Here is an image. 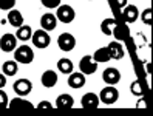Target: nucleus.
I'll list each match as a JSON object with an SVG mask.
<instances>
[{
  "instance_id": "1",
  "label": "nucleus",
  "mask_w": 153,
  "mask_h": 116,
  "mask_svg": "<svg viewBox=\"0 0 153 116\" xmlns=\"http://www.w3.org/2000/svg\"><path fill=\"white\" fill-rule=\"evenodd\" d=\"M119 99V91L118 88H114V85H108L101 90V94H99V101L104 102L105 105H113L116 104Z\"/></svg>"
},
{
  "instance_id": "2",
  "label": "nucleus",
  "mask_w": 153,
  "mask_h": 116,
  "mask_svg": "<svg viewBox=\"0 0 153 116\" xmlns=\"http://www.w3.org/2000/svg\"><path fill=\"white\" fill-rule=\"evenodd\" d=\"M14 60H17L19 64H25L28 65L34 60V51L28 47V45H22L19 48H16L14 51Z\"/></svg>"
},
{
  "instance_id": "3",
  "label": "nucleus",
  "mask_w": 153,
  "mask_h": 116,
  "mask_svg": "<svg viewBox=\"0 0 153 116\" xmlns=\"http://www.w3.org/2000/svg\"><path fill=\"white\" fill-rule=\"evenodd\" d=\"M31 40L34 43V47L36 48H39V50H43V48H47L50 45V34L48 31H45V30H37V31H34L33 36H31Z\"/></svg>"
},
{
  "instance_id": "4",
  "label": "nucleus",
  "mask_w": 153,
  "mask_h": 116,
  "mask_svg": "<svg viewBox=\"0 0 153 116\" xmlns=\"http://www.w3.org/2000/svg\"><path fill=\"white\" fill-rule=\"evenodd\" d=\"M56 17H57V20H60L62 23H71L74 20V17H76V13L73 10V6H70V5H59Z\"/></svg>"
},
{
  "instance_id": "5",
  "label": "nucleus",
  "mask_w": 153,
  "mask_h": 116,
  "mask_svg": "<svg viewBox=\"0 0 153 116\" xmlns=\"http://www.w3.org/2000/svg\"><path fill=\"white\" fill-rule=\"evenodd\" d=\"M79 68H80V73H84L85 76H90V74L96 73V70H97V62H94L93 56L87 54V56H84L82 59H80Z\"/></svg>"
},
{
  "instance_id": "6",
  "label": "nucleus",
  "mask_w": 153,
  "mask_h": 116,
  "mask_svg": "<svg viewBox=\"0 0 153 116\" xmlns=\"http://www.w3.org/2000/svg\"><path fill=\"white\" fill-rule=\"evenodd\" d=\"M57 45L62 51H73L76 47V39L71 33H62L57 39Z\"/></svg>"
},
{
  "instance_id": "7",
  "label": "nucleus",
  "mask_w": 153,
  "mask_h": 116,
  "mask_svg": "<svg viewBox=\"0 0 153 116\" xmlns=\"http://www.w3.org/2000/svg\"><path fill=\"white\" fill-rule=\"evenodd\" d=\"M102 81L107 85H116L121 81V71L118 68H114V67L105 68L104 73H102Z\"/></svg>"
},
{
  "instance_id": "8",
  "label": "nucleus",
  "mask_w": 153,
  "mask_h": 116,
  "mask_svg": "<svg viewBox=\"0 0 153 116\" xmlns=\"http://www.w3.org/2000/svg\"><path fill=\"white\" fill-rule=\"evenodd\" d=\"M17 47V37L14 34H10L6 33L2 36V39H0V50L5 51V53H13Z\"/></svg>"
},
{
  "instance_id": "9",
  "label": "nucleus",
  "mask_w": 153,
  "mask_h": 116,
  "mask_svg": "<svg viewBox=\"0 0 153 116\" xmlns=\"http://www.w3.org/2000/svg\"><path fill=\"white\" fill-rule=\"evenodd\" d=\"M13 90L19 96H28L33 90V84L30 79H17L13 85Z\"/></svg>"
},
{
  "instance_id": "10",
  "label": "nucleus",
  "mask_w": 153,
  "mask_h": 116,
  "mask_svg": "<svg viewBox=\"0 0 153 116\" xmlns=\"http://www.w3.org/2000/svg\"><path fill=\"white\" fill-rule=\"evenodd\" d=\"M56 25H57V17L56 14H51V13H47L40 17V26L42 30L45 31H53L56 30Z\"/></svg>"
},
{
  "instance_id": "11",
  "label": "nucleus",
  "mask_w": 153,
  "mask_h": 116,
  "mask_svg": "<svg viewBox=\"0 0 153 116\" xmlns=\"http://www.w3.org/2000/svg\"><path fill=\"white\" fill-rule=\"evenodd\" d=\"M99 104H101V101H99V94L96 93H85L82 96V107L84 109H88V110H91V109H97Z\"/></svg>"
},
{
  "instance_id": "12",
  "label": "nucleus",
  "mask_w": 153,
  "mask_h": 116,
  "mask_svg": "<svg viewBox=\"0 0 153 116\" xmlns=\"http://www.w3.org/2000/svg\"><path fill=\"white\" fill-rule=\"evenodd\" d=\"M40 82L45 88H53L56 84H57V73L53 70H47L43 71V74L40 77Z\"/></svg>"
},
{
  "instance_id": "13",
  "label": "nucleus",
  "mask_w": 153,
  "mask_h": 116,
  "mask_svg": "<svg viewBox=\"0 0 153 116\" xmlns=\"http://www.w3.org/2000/svg\"><path fill=\"white\" fill-rule=\"evenodd\" d=\"M122 16H124V20L127 23H133V22L138 20L139 11H138V8L134 5H127V6L122 8Z\"/></svg>"
},
{
  "instance_id": "14",
  "label": "nucleus",
  "mask_w": 153,
  "mask_h": 116,
  "mask_svg": "<svg viewBox=\"0 0 153 116\" xmlns=\"http://www.w3.org/2000/svg\"><path fill=\"white\" fill-rule=\"evenodd\" d=\"M87 82V79H85V74L84 73H70L68 76V85L71 88H82Z\"/></svg>"
},
{
  "instance_id": "15",
  "label": "nucleus",
  "mask_w": 153,
  "mask_h": 116,
  "mask_svg": "<svg viewBox=\"0 0 153 116\" xmlns=\"http://www.w3.org/2000/svg\"><path fill=\"white\" fill-rule=\"evenodd\" d=\"M74 105V99L73 96L68 94V93H64V94H59L57 99H56V107L60 110H67V109H71Z\"/></svg>"
},
{
  "instance_id": "16",
  "label": "nucleus",
  "mask_w": 153,
  "mask_h": 116,
  "mask_svg": "<svg viewBox=\"0 0 153 116\" xmlns=\"http://www.w3.org/2000/svg\"><path fill=\"white\" fill-rule=\"evenodd\" d=\"M108 53H110V57L114 59V60H119L125 56V51H124V47L121 45L119 42H110L108 43Z\"/></svg>"
},
{
  "instance_id": "17",
  "label": "nucleus",
  "mask_w": 153,
  "mask_h": 116,
  "mask_svg": "<svg viewBox=\"0 0 153 116\" xmlns=\"http://www.w3.org/2000/svg\"><path fill=\"white\" fill-rule=\"evenodd\" d=\"M8 107L13 110H25V109H33V104L30 101L23 99V96H19V97H14L13 101H10V104H8Z\"/></svg>"
},
{
  "instance_id": "18",
  "label": "nucleus",
  "mask_w": 153,
  "mask_h": 116,
  "mask_svg": "<svg viewBox=\"0 0 153 116\" xmlns=\"http://www.w3.org/2000/svg\"><path fill=\"white\" fill-rule=\"evenodd\" d=\"M6 20H8V23H10L11 26H16V28H19V26L23 25V16H22L20 11H17V10H10Z\"/></svg>"
},
{
  "instance_id": "19",
  "label": "nucleus",
  "mask_w": 153,
  "mask_h": 116,
  "mask_svg": "<svg viewBox=\"0 0 153 116\" xmlns=\"http://www.w3.org/2000/svg\"><path fill=\"white\" fill-rule=\"evenodd\" d=\"M17 71H19V64L17 60H6L2 65V73L8 77V76H16Z\"/></svg>"
},
{
  "instance_id": "20",
  "label": "nucleus",
  "mask_w": 153,
  "mask_h": 116,
  "mask_svg": "<svg viewBox=\"0 0 153 116\" xmlns=\"http://www.w3.org/2000/svg\"><path fill=\"white\" fill-rule=\"evenodd\" d=\"M57 70L64 74H70V73H73V70H74V64L68 57H62L57 62Z\"/></svg>"
},
{
  "instance_id": "21",
  "label": "nucleus",
  "mask_w": 153,
  "mask_h": 116,
  "mask_svg": "<svg viewBox=\"0 0 153 116\" xmlns=\"http://www.w3.org/2000/svg\"><path fill=\"white\" fill-rule=\"evenodd\" d=\"M31 36H33V28H31L30 25H22L16 31V37L19 39V40H23V42L30 40Z\"/></svg>"
},
{
  "instance_id": "22",
  "label": "nucleus",
  "mask_w": 153,
  "mask_h": 116,
  "mask_svg": "<svg viewBox=\"0 0 153 116\" xmlns=\"http://www.w3.org/2000/svg\"><path fill=\"white\" fill-rule=\"evenodd\" d=\"M93 59H94V62H97V64H105V62L111 60L110 53H108V48L104 47V48L96 50V51H94V54H93Z\"/></svg>"
},
{
  "instance_id": "23",
  "label": "nucleus",
  "mask_w": 153,
  "mask_h": 116,
  "mask_svg": "<svg viewBox=\"0 0 153 116\" xmlns=\"http://www.w3.org/2000/svg\"><path fill=\"white\" fill-rule=\"evenodd\" d=\"M116 26H118V22L116 19H104L102 23H101V30L105 36H111L113 31L116 30Z\"/></svg>"
},
{
  "instance_id": "24",
  "label": "nucleus",
  "mask_w": 153,
  "mask_h": 116,
  "mask_svg": "<svg viewBox=\"0 0 153 116\" xmlns=\"http://www.w3.org/2000/svg\"><path fill=\"white\" fill-rule=\"evenodd\" d=\"M108 3L111 6V10L119 11V10H122L124 6H127V0H108Z\"/></svg>"
},
{
  "instance_id": "25",
  "label": "nucleus",
  "mask_w": 153,
  "mask_h": 116,
  "mask_svg": "<svg viewBox=\"0 0 153 116\" xmlns=\"http://www.w3.org/2000/svg\"><path fill=\"white\" fill-rule=\"evenodd\" d=\"M139 16H141V20L146 23V25H152V8H147V10H144Z\"/></svg>"
},
{
  "instance_id": "26",
  "label": "nucleus",
  "mask_w": 153,
  "mask_h": 116,
  "mask_svg": "<svg viewBox=\"0 0 153 116\" xmlns=\"http://www.w3.org/2000/svg\"><path fill=\"white\" fill-rule=\"evenodd\" d=\"M130 88H131V93H133L134 96H142V94H144V90H142L139 81H133Z\"/></svg>"
},
{
  "instance_id": "27",
  "label": "nucleus",
  "mask_w": 153,
  "mask_h": 116,
  "mask_svg": "<svg viewBox=\"0 0 153 116\" xmlns=\"http://www.w3.org/2000/svg\"><path fill=\"white\" fill-rule=\"evenodd\" d=\"M16 5V0H0V10L2 11H10Z\"/></svg>"
},
{
  "instance_id": "28",
  "label": "nucleus",
  "mask_w": 153,
  "mask_h": 116,
  "mask_svg": "<svg viewBox=\"0 0 153 116\" xmlns=\"http://www.w3.org/2000/svg\"><path fill=\"white\" fill-rule=\"evenodd\" d=\"M8 104H10L8 94H6V91H3L2 88H0V109H6Z\"/></svg>"
},
{
  "instance_id": "29",
  "label": "nucleus",
  "mask_w": 153,
  "mask_h": 116,
  "mask_svg": "<svg viewBox=\"0 0 153 116\" xmlns=\"http://www.w3.org/2000/svg\"><path fill=\"white\" fill-rule=\"evenodd\" d=\"M40 2H42V5H43L45 8H50V10H53V8H57V6L60 5L62 0H40Z\"/></svg>"
},
{
  "instance_id": "30",
  "label": "nucleus",
  "mask_w": 153,
  "mask_h": 116,
  "mask_svg": "<svg viewBox=\"0 0 153 116\" xmlns=\"http://www.w3.org/2000/svg\"><path fill=\"white\" fill-rule=\"evenodd\" d=\"M37 109H53V105H51V102H48V101H42V102H39Z\"/></svg>"
},
{
  "instance_id": "31",
  "label": "nucleus",
  "mask_w": 153,
  "mask_h": 116,
  "mask_svg": "<svg viewBox=\"0 0 153 116\" xmlns=\"http://www.w3.org/2000/svg\"><path fill=\"white\" fill-rule=\"evenodd\" d=\"M6 85V76L3 73H0V88H3Z\"/></svg>"
}]
</instances>
